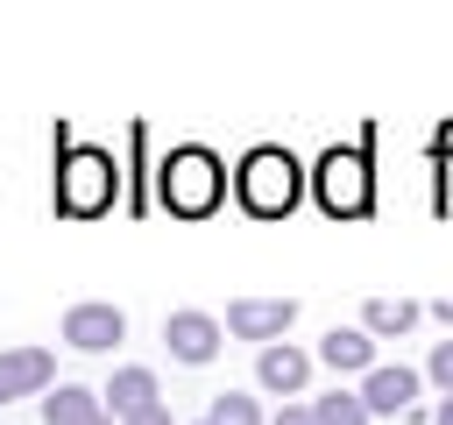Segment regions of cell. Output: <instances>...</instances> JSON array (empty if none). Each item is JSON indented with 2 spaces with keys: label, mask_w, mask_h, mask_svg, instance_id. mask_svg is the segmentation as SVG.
<instances>
[{
  "label": "cell",
  "mask_w": 453,
  "mask_h": 425,
  "mask_svg": "<svg viewBox=\"0 0 453 425\" xmlns=\"http://www.w3.org/2000/svg\"><path fill=\"white\" fill-rule=\"evenodd\" d=\"M156 198H163L170 212H184V220H205V212L226 198V163H219L212 149L184 142V149L163 156V170H156Z\"/></svg>",
  "instance_id": "6da1fadb"
},
{
  "label": "cell",
  "mask_w": 453,
  "mask_h": 425,
  "mask_svg": "<svg viewBox=\"0 0 453 425\" xmlns=\"http://www.w3.org/2000/svg\"><path fill=\"white\" fill-rule=\"evenodd\" d=\"M113 191H120V170H113L106 149H64V163H57V205L64 212L92 220V212L113 205Z\"/></svg>",
  "instance_id": "7a4b0ae2"
},
{
  "label": "cell",
  "mask_w": 453,
  "mask_h": 425,
  "mask_svg": "<svg viewBox=\"0 0 453 425\" xmlns=\"http://www.w3.org/2000/svg\"><path fill=\"white\" fill-rule=\"evenodd\" d=\"M234 191H241V205H248V212L276 220V212H290V205H297V163H290L283 149H248V156H241V170H234Z\"/></svg>",
  "instance_id": "3957f363"
},
{
  "label": "cell",
  "mask_w": 453,
  "mask_h": 425,
  "mask_svg": "<svg viewBox=\"0 0 453 425\" xmlns=\"http://www.w3.org/2000/svg\"><path fill=\"white\" fill-rule=\"evenodd\" d=\"M319 198H326V212H368V198H375V184H368V163L333 149V156L319 163Z\"/></svg>",
  "instance_id": "277c9868"
},
{
  "label": "cell",
  "mask_w": 453,
  "mask_h": 425,
  "mask_svg": "<svg viewBox=\"0 0 453 425\" xmlns=\"http://www.w3.org/2000/svg\"><path fill=\"white\" fill-rule=\"evenodd\" d=\"M290 319H297L290 298H234V305H226V333H234V340H262V347L283 340Z\"/></svg>",
  "instance_id": "5b68a950"
},
{
  "label": "cell",
  "mask_w": 453,
  "mask_h": 425,
  "mask_svg": "<svg viewBox=\"0 0 453 425\" xmlns=\"http://www.w3.org/2000/svg\"><path fill=\"white\" fill-rule=\"evenodd\" d=\"M120 333H127L120 305H99V298H85V305H71V312H64V340H71L78 354H106Z\"/></svg>",
  "instance_id": "8992f818"
},
{
  "label": "cell",
  "mask_w": 453,
  "mask_h": 425,
  "mask_svg": "<svg viewBox=\"0 0 453 425\" xmlns=\"http://www.w3.org/2000/svg\"><path fill=\"white\" fill-rule=\"evenodd\" d=\"M163 347H170L177 361H191V368H198V361H212V354H219V319H212V312H198V305H184V312H170V319H163Z\"/></svg>",
  "instance_id": "52a82bcc"
},
{
  "label": "cell",
  "mask_w": 453,
  "mask_h": 425,
  "mask_svg": "<svg viewBox=\"0 0 453 425\" xmlns=\"http://www.w3.org/2000/svg\"><path fill=\"white\" fill-rule=\"evenodd\" d=\"M50 375H57L50 347H7V354H0V404H14V397H42Z\"/></svg>",
  "instance_id": "ba28073f"
},
{
  "label": "cell",
  "mask_w": 453,
  "mask_h": 425,
  "mask_svg": "<svg viewBox=\"0 0 453 425\" xmlns=\"http://www.w3.org/2000/svg\"><path fill=\"white\" fill-rule=\"evenodd\" d=\"M255 375H262V390L297 397V390L311 382V354H304V347H290V340H269V347L255 354Z\"/></svg>",
  "instance_id": "9c48e42d"
},
{
  "label": "cell",
  "mask_w": 453,
  "mask_h": 425,
  "mask_svg": "<svg viewBox=\"0 0 453 425\" xmlns=\"http://www.w3.org/2000/svg\"><path fill=\"white\" fill-rule=\"evenodd\" d=\"M361 404H368V418H389V411H411V397H418V368H368L361 375V390H354Z\"/></svg>",
  "instance_id": "30bf717a"
},
{
  "label": "cell",
  "mask_w": 453,
  "mask_h": 425,
  "mask_svg": "<svg viewBox=\"0 0 453 425\" xmlns=\"http://www.w3.org/2000/svg\"><path fill=\"white\" fill-rule=\"evenodd\" d=\"M99 397H106V404H99V411H106V418H113V425H127V418H134V411H149V404H163V397H156V375H149V368H142V361H134V368H120V375H113V382H106V390H99Z\"/></svg>",
  "instance_id": "8fae6325"
},
{
  "label": "cell",
  "mask_w": 453,
  "mask_h": 425,
  "mask_svg": "<svg viewBox=\"0 0 453 425\" xmlns=\"http://www.w3.org/2000/svg\"><path fill=\"white\" fill-rule=\"evenodd\" d=\"M319 361H326L333 375H347V368H361V375H368V368H375V340H368L361 326H333V333L319 340Z\"/></svg>",
  "instance_id": "7c38bea8"
},
{
  "label": "cell",
  "mask_w": 453,
  "mask_h": 425,
  "mask_svg": "<svg viewBox=\"0 0 453 425\" xmlns=\"http://www.w3.org/2000/svg\"><path fill=\"white\" fill-rule=\"evenodd\" d=\"M42 418H50V425H92V418H106V411H99V390L57 382V390H42Z\"/></svg>",
  "instance_id": "4fadbf2b"
},
{
  "label": "cell",
  "mask_w": 453,
  "mask_h": 425,
  "mask_svg": "<svg viewBox=\"0 0 453 425\" xmlns=\"http://www.w3.org/2000/svg\"><path fill=\"white\" fill-rule=\"evenodd\" d=\"M418 312H425V305H411V298H368V305H361V333H368V340H396V333L418 326Z\"/></svg>",
  "instance_id": "5bb4252c"
},
{
  "label": "cell",
  "mask_w": 453,
  "mask_h": 425,
  "mask_svg": "<svg viewBox=\"0 0 453 425\" xmlns=\"http://www.w3.org/2000/svg\"><path fill=\"white\" fill-rule=\"evenodd\" d=\"M311 418L319 425H368V404L354 390H333V397H311Z\"/></svg>",
  "instance_id": "9a60e30c"
},
{
  "label": "cell",
  "mask_w": 453,
  "mask_h": 425,
  "mask_svg": "<svg viewBox=\"0 0 453 425\" xmlns=\"http://www.w3.org/2000/svg\"><path fill=\"white\" fill-rule=\"evenodd\" d=\"M205 425H262V404H255V397H241V390H219V397H212V411H205Z\"/></svg>",
  "instance_id": "2e32d148"
},
{
  "label": "cell",
  "mask_w": 453,
  "mask_h": 425,
  "mask_svg": "<svg viewBox=\"0 0 453 425\" xmlns=\"http://www.w3.org/2000/svg\"><path fill=\"white\" fill-rule=\"evenodd\" d=\"M425 375L439 382V397H453V340H439V347H432V361H425Z\"/></svg>",
  "instance_id": "e0dca14e"
},
{
  "label": "cell",
  "mask_w": 453,
  "mask_h": 425,
  "mask_svg": "<svg viewBox=\"0 0 453 425\" xmlns=\"http://www.w3.org/2000/svg\"><path fill=\"white\" fill-rule=\"evenodd\" d=\"M127 425H177V418H170V404H149V411H134Z\"/></svg>",
  "instance_id": "ac0fdd59"
},
{
  "label": "cell",
  "mask_w": 453,
  "mask_h": 425,
  "mask_svg": "<svg viewBox=\"0 0 453 425\" xmlns=\"http://www.w3.org/2000/svg\"><path fill=\"white\" fill-rule=\"evenodd\" d=\"M276 425H319V418H311V404H283V411H276Z\"/></svg>",
  "instance_id": "d6986e66"
},
{
  "label": "cell",
  "mask_w": 453,
  "mask_h": 425,
  "mask_svg": "<svg viewBox=\"0 0 453 425\" xmlns=\"http://www.w3.org/2000/svg\"><path fill=\"white\" fill-rule=\"evenodd\" d=\"M432 425H453V397H439V411H432Z\"/></svg>",
  "instance_id": "ffe728a7"
},
{
  "label": "cell",
  "mask_w": 453,
  "mask_h": 425,
  "mask_svg": "<svg viewBox=\"0 0 453 425\" xmlns=\"http://www.w3.org/2000/svg\"><path fill=\"white\" fill-rule=\"evenodd\" d=\"M432 312H439V319H446V326H453V298H439V305H432Z\"/></svg>",
  "instance_id": "44dd1931"
},
{
  "label": "cell",
  "mask_w": 453,
  "mask_h": 425,
  "mask_svg": "<svg viewBox=\"0 0 453 425\" xmlns=\"http://www.w3.org/2000/svg\"><path fill=\"white\" fill-rule=\"evenodd\" d=\"M92 425H113V418H92Z\"/></svg>",
  "instance_id": "7402d4cb"
},
{
  "label": "cell",
  "mask_w": 453,
  "mask_h": 425,
  "mask_svg": "<svg viewBox=\"0 0 453 425\" xmlns=\"http://www.w3.org/2000/svg\"><path fill=\"white\" fill-rule=\"evenodd\" d=\"M198 425H205V418H198Z\"/></svg>",
  "instance_id": "603a6c76"
}]
</instances>
